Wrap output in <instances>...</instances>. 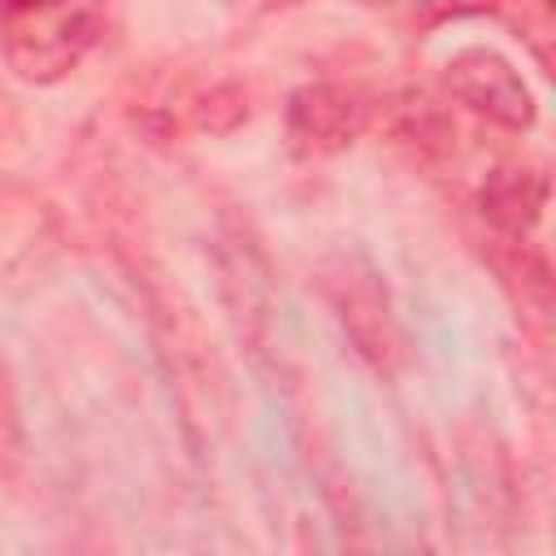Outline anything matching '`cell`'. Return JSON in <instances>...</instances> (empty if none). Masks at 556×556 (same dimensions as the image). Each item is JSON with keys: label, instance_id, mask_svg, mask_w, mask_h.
I'll use <instances>...</instances> for the list:
<instances>
[{"label": "cell", "instance_id": "cell-2", "mask_svg": "<svg viewBox=\"0 0 556 556\" xmlns=\"http://www.w3.org/2000/svg\"><path fill=\"white\" fill-rule=\"evenodd\" d=\"M443 83L460 104H469L473 113H482L495 126L530 130L539 117L534 91L526 87V78L513 70V61H504L491 48H460L443 65Z\"/></svg>", "mask_w": 556, "mask_h": 556}, {"label": "cell", "instance_id": "cell-4", "mask_svg": "<svg viewBox=\"0 0 556 556\" xmlns=\"http://www.w3.org/2000/svg\"><path fill=\"white\" fill-rule=\"evenodd\" d=\"M478 204L486 213V222L513 239L530 235L543 217V204H547V174L539 169H526V165H500L486 174L482 191H478Z\"/></svg>", "mask_w": 556, "mask_h": 556}, {"label": "cell", "instance_id": "cell-3", "mask_svg": "<svg viewBox=\"0 0 556 556\" xmlns=\"http://www.w3.org/2000/svg\"><path fill=\"white\" fill-rule=\"evenodd\" d=\"M369 104L334 83H308L287 104V143L295 156H330L343 152L365 130Z\"/></svg>", "mask_w": 556, "mask_h": 556}, {"label": "cell", "instance_id": "cell-1", "mask_svg": "<svg viewBox=\"0 0 556 556\" xmlns=\"http://www.w3.org/2000/svg\"><path fill=\"white\" fill-rule=\"evenodd\" d=\"M100 35V0H0V48L26 83L65 78Z\"/></svg>", "mask_w": 556, "mask_h": 556}]
</instances>
